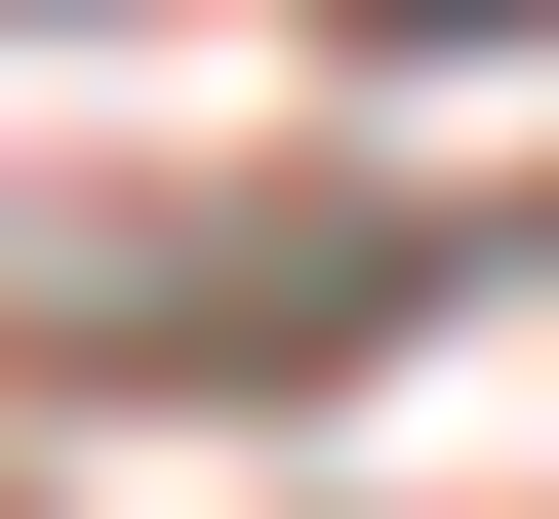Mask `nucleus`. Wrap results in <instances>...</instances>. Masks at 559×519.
Segmentation results:
<instances>
[{
	"label": "nucleus",
	"instance_id": "obj_1",
	"mask_svg": "<svg viewBox=\"0 0 559 519\" xmlns=\"http://www.w3.org/2000/svg\"><path fill=\"white\" fill-rule=\"evenodd\" d=\"M400 40H559V0H400Z\"/></svg>",
	"mask_w": 559,
	"mask_h": 519
}]
</instances>
